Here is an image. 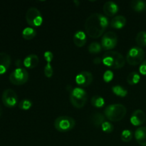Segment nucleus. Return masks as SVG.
<instances>
[{
	"instance_id": "1",
	"label": "nucleus",
	"mask_w": 146,
	"mask_h": 146,
	"mask_svg": "<svg viewBox=\"0 0 146 146\" xmlns=\"http://www.w3.org/2000/svg\"><path fill=\"white\" fill-rule=\"evenodd\" d=\"M108 26V19L106 17L99 13H94L86 19L85 30L90 37L99 38Z\"/></svg>"
},
{
	"instance_id": "2",
	"label": "nucleus",
	"mask_w": 146,
	"mask_h": 146,
	"mask_svg": "<svg viewBox=\"0 0 146 146\" xmlns=\"http://www.w3.org/2000/svg\"><path fill=\"white\" fill-rule=\"evenodd\" d=\"M102 62L110 68L118 69L125 66V60L123 56L117 51H107L103 56Z\"/></svg>"
},
{
	"instance_id": "3",
	"label": "nucleus",
	"mask_w": 146,
	"mask_h": 146,
	"mask_svg": "<svg viewBox=\"0 0 146 146\" xmlns=\"http://www.w3.org/2000/svg\"><path fill=\"white\" fill-rule=\"evenodd\" d=\"M126 108L122 104H115L108 106L104 110L105 116L109 121L116 122L123 119L126 115Z\"/></svg>"
},
{
	"instance_id": "4",
	"label": "nucleus",
	"mask_w": 146,
	"mask_h": 146,
	"mask_svg": "<svg viewBox=\"0 0 146 146\" xmlns=\"http://www.w3.org/2000/svg\"><path fill=\"white\" fill-rule=\"evenodd\" d=\"M88 100V94L82 88L76 87L70 94V101L76 108H81L86 105Z\"/></svg>"
},
{
	"instance_id": "5",
	"label": "nucleus",
	"mask_w": 146,
	"mask_h": 146,
	"mask_svg": "<svg viewBox=\"0 0 146 146\" xmlns=\"http://www.w3.org/2000/svg\"><path fill=\"white\" fill-rule=\"evenodd\" d=\"M145 57V52L141 47L133 46L130 48L126 55V61L130 65L136 66L141 64Z\"/></svg>"
},
{
	"instance_id": "6",
	"label": "nucleus",
	"mask_w": 146,
	"mask_h": 146,
	"mask_svg": "<svg viewBox=\"0 0 146 146\" xmlns=\"http://www.w3.org/2000/svg\"><path fill=\"white\" fill-rule=\"evenodd\" d=\"M75 120L70 116H60L54 121V127L59 132H67L74 128Z\"/></svg>"
},
{
	"instance_id": "7",
	"label": "nucleus",
	"mask_w": 146,
	"mask_h": 146,
	"mask_svg": "<svg viewBox=\"0 0 146 146\" xmlns=\"http://www.w3.org/2000/svg\"><path fill=\"white\" fill-rule=\"evenodd\" d=\"M29 80V73L25 68L19 67L11 73L9 81L14 85H23Z\"/></svg>"
},
{
	"instance_id": "8",
	"label": "nucleus",
	"mask_w": 146,
	"mask_h": 146,
	"mask_svg": "<svg viewBox=\"0 0 146 146\" xmlns=\"http://www.w3.org/2000/svg\"><path fill=\"white\" fill-rule=\"evenodd\" d=\"M26 20L31 27H38L42 24L43 18L41 12L38 9L31 7L26 13Z\"/></svg>"
},
{
	"instance_id": "9",
	"label": "nucleus",
	"mask_w": 146,
	"mask_h": 146,
	"mask_svg": "<svg viewBox=\"0 0 146 146\" xmlns=\"http://www.w3.org/2000/svg\"><path fill=\"white\" fill-rule=\"evenodd\" d=\"M1 101L6 107L12 108L15 107L18 103V96L14 90L8 88L3 92L1 96Z\"/></svg>"
},
{
	"instance_id": "10",
	"label": "nucleus",
	"mask_w": 146,
	"mask_h": 146,
	"mask_svg": "<svg viewBox=\"0 0 146 146\" xmlns=\"http://www.w3.org/2000/svg\"><path fill=\"white\" fill-rule=\"evenodd\" d=\"M118 43V37L115 33L108 31L104 34L101 39V46L105 50H111L115 48Z\"/></svg>"
},
{
	"instance_id": "11",
	"label": "nucleus",
	"mask_w": 146,
	"mask_h": 146,
	"mask_svg": "<svg viewBox=\"0 0 146 146\" xmlns=\"http://www.w3.org/2000/svg\"><path fill=\"white\" fill-rule=\"evenodd\" d=\"M94 77L92 74L86 71L79 73L76 76V83L81 87H86L89 86L92 83Z\"/></svg>"
},
{
	"instance_id": "12",
	"label": "nucleus",
	"mask_w": 146,
	"mask_h": 146,
	"mask_svg": "<svg viewBox=\"0 0 146 146\" xmlns=\"http://www.w3.org/2000/svg\"><path fill=\"white\" fill-rule=\"evenodd\" d=\"M44 56L46 61V65L44 67V75L47 78H51L53 76V73H54L53 67L51 64L53 58H54V55H53V53L51 51H47L44 54Z\"/></svg>"
},
{
	"instance_id": "13",
	"label": "nucleus",
	"mask_w": 146,
	"mask_h": 146,
	"mask_svg": "<svg viewBox=\"0 0 146 146\" xmlns=\"http://www.w3.org/2000/svg\"><path fill=\"white\" fill-rule=\"evenodd\" d=\"M10 56L5 52H0V75L5 74L11 65Z\"/></svg>"
},
{
	"instance_id": "14",
	"label": "nucleus",
	"mask_w": 146,
	"mask_h": 146,
	"mask_svg": "<svg viewBox=\"0 0 146 146\" xmlns=\"http://www.w3.org/2000/svg\"><path fill=\"white\" fill-rule=\"evenodd\" d=\"M145 114L141 110H136L131 116V123L135 126H138L145 121Z\"/></svg>"
},
{
	"instance_id": "15",
	"label": "nucleus",
	"mask_w": 146,
	"mask_h": 146,
	"mask_svg": "<svg viewBox=\"0 0 146 146\" xmlns=\"http://www.w3.org/2000/svg\"><path fill=\"white\" fill-rule=\"evenodd\" d=\"M118 6L116 3L112 1H108L104 4L103 7V11L104 14L108 17H113L118 11Z\"/></svg>"
},
{
	"instance_id": "16",
	"label": "nucleus",
	"mask_w": 146,
	"mask_h": 146,
	"mask_svg": "<svg viewBox=\"0 0 146 146\" xmlns=\"http://www.w3.org/2000/svg\"><path fill=\"white\" fill-rule=\"evenodd\" d=\"M39 63V58L36 54L28 55L23 61V64L27 68H34L38 66Z\"/></svg>"
},
{
	"instance_id": "17",
	"label": "nucleus",
	"mask_w": 146,
	"mask_h": 146,
	"mask_svg": "<svg viewBox=\"0 0 146 146\" xmlns=\"http://www.w3.org/2000/svg\"><path fill=\"white\" fill-rule=\"evenodd\" d=\"M135 138L138 144L146 146V127H140L135 132Z\"/></svg>"
},
{
	"instance_id": "18",
	"label": "nucleus",
	"mask_w": 146,
	"mask_h": 146,
	"mask_svg": "<svg viewBox=\"0 0 146 146\" xmlns=\"http://www.w3.org/2000/svg\"><path fill=\"white\" fill-rule=\"evenodd\" d=\"M73 40L76 46L82 47L86 43V36L83 31H78L74 35Z\"/></svg>"
},
{
	"instance_id": "19",
	"label": "nucleus",
	"mask_w": 146,
	"mask_h": 146,
	"mask_svg": "<svg viewBox=\"0 0 146 146\" xmlns=\"http://www.w3.org/2000/svg\"><path fill=\"white\" fill-rule=\"evenodd\" d=\"M110 24H111V27L112 28L120 29L125 27V24H126V19L122 15L116 16L112 19Z\"/></svg>"
},
{
	"instance_id": "20",
	"label": "nucleus",
	"mask_w": 146,
	"mask_h": 146,
	"mask_svg": "<svg viewBox=\"0 0 146 146\" xmlns=\"http://www.w3.org/2000/svg\"><path fill=\"white\" fill-rule=\"evenodd\" d=\"M91 120L92 123L94 124L95 126L100 127L101 126L102 124L106 121V118L102 113H101L96 112L91 115Z\"/></svg>"
},
{
	"instance_id": "21",
	"label": "nucleus",
	"mask_w": 146,
	"mask_h": 146,
	"mask_svg": "<svg viewBox=\"0 0 146 146\" xmlns=\"http://www.w3.org/2000/svg\"><path fill=\"white\" fill-rule=\"evenodd\" d=\"M131 7L134 11L141 12L146 9V2L142 0H133L131 2Z\"/></svg>"
},
{
	"instance_id": "22",
	"label": "nucleus",
	"mask_w": 146,
	"mask_h": 146,
	"mask_svg": "<svg viewBox=\"0 0 146 146\" xmlns=\"http://www.w3.org/2000/svg\"><path fill=\"white\" fill-rule=\"evenodd\" d=\"M22 37L26 40H31L36 35V31L32 27H26L22 31Z\"/></svg>"
},
{
	"instance_id": "23",
	"label": "nucleus",
	"mask_w": 146,
	"mask_h": 146,
	"mask_svg": "<svg viewBox=\"0 0 146 146\" xmlns=\"http://www.w3.org/2000/svg\"><path fill=\"white\" fill-rule=\"evenodd\" d=\"M135 41L139 47L146 46V31H141L138 32L135 37Z\"/></svg>"
},
{
	"instance_id": "24",
	"label": "nucleus",
	"mask_w": 146,
	"mask_h": 146,
	"mask_svg": "<svg viewBox=\"0 0 146 146\" xmlns=\"http://www.w3.org/2000/svg\"><path fill=\"white\" fill-rule=\"evenodd\" d=\"M140 79H141L140 75L137 72H135V71L130 73L128 76H127V82L130 85L137 84L140 81Z\"/></svg>"
},
{
	"instance_id": "25",
	"label": "nucleus",
	"mask_w": 146,
	"mask_h": 146,
	"mask_svg": "<svg viewBox=\"0 0 146 146\" xmlns=\"http://www.w3.org/2000/svg\"><path fill=\"white\" fill-rule=\"evenodd\" d=\"M91 104L94 107L98 108H102L105 105V100L104 99V98L99 96H93L91 98Z\"/></svg>"
},
{
	"instance_id": "26",
	"label": "nucleus",
	"mask_w": 146,
	"mask_h": 146,
	"mask_svg": "<svg viewBox=\"0 0 146 146\" xmlns=\"http://www.w3.org/2000/svg\"><path fill=\"white\" fill-rule=\"evenodd\" d=\"M112 91L114 94L120 97H125L128 94V91L120 85L114 86L112 87Z\"/></svg>"
},
{
	"instance_id": "27",
	"label": "nucleus",
	"mask_w": 146,
	"mask_h": 146,
	"mask_svg": "<svg viewBox=\"0 0 146 146\" xmlns=\"http://www.w3.org/2000/svg\"><path fill=\"white\" fill-rule=\"evenodd\" d=\"M101 48H102V46H101V44H100L98 42H92L91 44H90V45L88 46V51L91 54H98V53L101 52Z\"/></svg>"
},
{
	"instance_id": "28",
	"label": "nucleus",
	"mask_w": 146,
	"mask_h": 146,
	"mask_svg": "<svg viewBox=\"0 0 146 146\" xmlns=\"http://www.w3.org/2000/svg\"><path fill=\"white\" fill-rule=\"evenodd\" d=\"M121 138L123 142H130L133 138V133L131 132V131H130L128 129L123 131V132L121 133Z\"/></svg>"
},
{
	"instance_id": "29",
	"label": "nucleus",
	"mask_w": 146,
	"mask_h": 146,
	"mask_svg": "<svg viewBox=\"0 0 146 146\" xmlns=\"http://www.w3.org/2000/svg\"><path fill=\"white\" fill-rule=\"evenodd\" d=\"M31 106H32V102L28 99L22 100L19 104V108L24 111H27V110L30 109Z\"/></svg>"
},
{
	"instance_id": "30",
	"label": "nucleus",
	"mask_w": 146,
	"mask_h": 146,
	"mask_svg": "<svg viewBox=\"0 0 146 146\" xmlns=\"http://www.w3.org/2000/svg\"><path fill=\"white\" fill-rule=\"evenodd\" d=\"M101 128H102V131L104 132L107 133H112L113 131L114 127L112 123H111L108 121H105L102 124V125H101Z\"/></svg>"
},
{
	"instance_id": "31",
	"label": "nucleus",
	"mask_w": 146,
	"mask_h": 146,
	"mask_svg": "<svg viewBox=\"0 0 146 146\" xmlns=\"http://www.w3.org/2000/svg\"><path fill=\"white\" fill-rule=\"evenodd\" d=\"M113 78V73L111 70H107L104 74V80L106 82H111Z\"/></svg>"
},
{
	"instance_id": "32",
	"label": "nucleus",
	"mask_w": 146,
	"mask_h": 146,
	"mask_svg": "<svg viewBox=\"0 0 146 146\" xmlns=\"http://www.w3.org/2000/svg\"><path fill=\"white\" fill-rule=\"evenodd\" d=\"M139 71L141 74L143 76H146V60L143 61L141 64V66L139 67Z\"/></svg>"
},
{
	"instance_id": "33",
	"label": "nucleus",
	"mask_w": 146,
	"mask_h": 146,
	"mask_svg": "<svg viewBox=\"0 0 146 146\" xmlns=\"http://www.w3.org/2000/svg\"><path fill=\"white\" fill-rule=\"evenodd\" d=\"M101 61H102V59L101 58H96L94 60V63L96 64H99L100 63H101Z\"/></svg>"
},
{
	"instance_id": "34",
	"label": "nucleus",
	"mask_w": 146,
	"mask_h": 146,
	"mask_svg": "<svg viewBox=\"0 0 146 146\" xmlns=\"http://www.w3.org/2000/svg\"><path fill=\"white\" fill-rule=\"evenodd\" d=\"M1 113H2V111H1V106H0V116H1Z\"/></svg>"
}]
</instances>
